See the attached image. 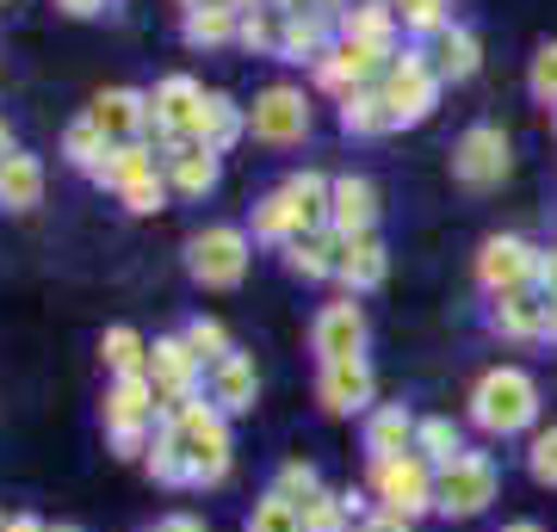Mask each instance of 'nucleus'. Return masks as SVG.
Returning a JSON list of instances; mask_svg holds the SVG:
<instances>
[{"label":"nucleus","instance_id":"0eeeda50","mask_svg":"<svg viewBox=\"0 0 557 532\" xmlns=\"http://www.w3.org/2000/svg\"><path fill=\"white\" fill-rule=\"evenodd\" d=\"M248 131L260 143H304L310 137V106H304L298 87H267L248 112Z\"/></svg>","mask_w":557,"mask_h":532},{"label":"nucleus","instance_id":"b1692460","mask_svg":"<svg viewBox=\"0 0 557 532\" xmlns=\"http://www.w3.org/2000/svg\"><path fill=\"white\" fill-rule=\"evenodd\" d=\"M278 193L292 198V211H298L304 230H317V223L329 218V198H335V186H329L322 174H292L285 186H278Z\"/></svg>","mask_w":557,"mask_h":532},{"label":"nucleus","instance_id":"aec40b11","mask_svg":"<svg viewBox=\"0 0 557 532\" xmlns=\"http://www.w3.org/2000/svg\"><path fill=\"white\" fill-rule=\"evenodd\" d=\"M149 403H156V391H149V378L131 372L112 384V396H106V421H112V434H137L143 421H149Z\"/></svg>","mask_w":557,"mask_h":532},{"label":"nucleus","instance_id":"3c124183","mask_svg":"<svg viewBox=\"0 0 557 532\" xmlns=\"http://www.w3.org/2000/svg\"><path fill=\"white\" fill-rule=\"evenodd\" d=\"M366 532H409V527H403V514H384V520H372Z\"/></svg>","mask_w":557,"mask_h":532},{"label":"nucleus","instance_id":"f8f14e48","mask_svg":"<svg viewBox=\"0 0 557 532\" xmlns=\"http://www.w3.org/2000/svg\"><path fill=\"white\" fill-rule=\"evenodd\" d=\"M329 50H335V20H322L317 7L278 20V57L285 62H322Z\"/></svg>","mask_w":557,"mask_h":532},{"label":"nucleus","instance_id":"f3484780","mask_svg":"<svg viewBox=\"0 0 557 532\" xmlns=\"http://www.w3.org/2000/svg\"><path fill=\"white\" fill-rule=\"evenodd\" d=\"M87 119L100 124L112 143H137V131L149 124V99L131 94V87H112V94L94 99V112H87Z\"/></svg>","mask_w":557,"mask_h":532},{"label":"nucleus","instance_id":"79ce46f5","mask_svg":"<svg viewBox=\"0 0 557 532\" xmlns=\"http://www.w3.org/2000/svg\"><path fill=\"white\" fill-rule=\"evenodd\" d=\"M304 532H341V502L335 495H310V502H304Z\"/></svg>","mask_w":557,"mask_h":532},{"label":"nucleus","instance_id":"f257e3e1","mask_svg":"<svg viewBox=\"0 0 557 532\" xmlns=\"http://www.w3.org/2000/svg\"><path fill=\"white\" fill-rule=\"evenodd\" d=\"M168 440L180 446L193 483H218V477L230 471V434H223V415H211L205 403H186V409L174 415Z\"/></svg>","mask_w":557,"mask_h":532},{"label":"nucleus","instance_id":"58836bf2","mask_svg":"<svg viewBox=\"0 0 557 532\" xmlns=\"http://www.w3.org/2000/svg\"><path fill=\"white\" fill-rule=\"evenodd\" d=\"M527 87H533V99L557 106V44H545V50L533 57V75H527Z\"/></svg>","mask_w":557,"mask_h":532},{"label":"nucleus","instance_id":"c85d7f7f","mask_svg":"<svg viewBox=\"0 0 557 532\" xmlns=\"http://www.w3.org/2000/svg\"><path fill=\"white\" fill-rule=\"evenodd\" d=\"M341 124H347L354 137H379V131H391V106H384V94L359 87V94H347V106H341Z\"/></svg>","mask_w":557,"mask_h":532},{"label":"nucleus","instance_id":"a211bd4d","mask_svg":"<svg viewBox=\"0 0 557 532\" xmlns=\"http://www.w3.org/2000/svg\"><path fill=\"white\" fill-rule=\"evenodd\" d=\"M428 62H434L440 81H471L483 62V44L478 32H465V25H446V32H434V50H428Z\"/></svg>","mask_w":557,"mask_h":532},{"label":"nucleus","instance_id":"2f4dec72","mask_svg":"<svg viewBox=\"0 0 557 532\" xmlns=\"http://www.w3.org/2000/svg\"><path fill=\"white\" fill-rule=\"evenodd\" d=\"M242 13L236 7H186V44H223L236 38Z\"/></svg>","mask_w":557,"mask_h":532},{"label":"nucleus","instance_id":"6e6552de","mask_svg":"<svg viewBox=\"0 0 557 532\" xmlns=\"http://www.w3.org/2000/svg\"><path fill=\"white\" fill-rule=\"evenodd\" d=\"M490 495H496V465H490V458H478V453H465L458 465H446L434 502L446 514H478Z\"/></svg>","mask_w":557,"mask_h":532},{"label":"nucleus","instance_id":"7c9ffc66","mask_svg":"<svg viewBox=\"0 0 557 532\" xmlns=\"http://www.w3.org/2000/svg\"><path fill=\"white\" fill-rule=\"evenodd\" d=\"M409 434H416V421H409L403 409H384V415H372V428H366V453L397 458L403 446H409Z\"/></svg>","mask_w":557,"mask_h":532},{"label":"nucleus","instance_id":"c03bdc74","mask_svg":"<svg viewBox=\"0 0 557 532\" xmlns=\"http://www.w3.org/2000/svg\"><path fill=\"white\" fill-rule=\"evenodd\" d=\"M533 477L557 490V428H552V434H539V440H533Z\"/></svg>","mask_w":557,"mask_h":532},{"label":"nucleus","instance_id":"4c0bfd02","mask_svg":"<svg viewBox=\"0 0 557 532\" xmlns=\"http://www.w3.org/2000/svg\"><path fill=\"white\" fill-rule=\"evenodd\" d=\"M397 20L409 25V32H446V0H397Z\"/></svg>","mask_w":557,"mask_h":532},{"label":"nucleus","instance_id":"4d7b16f0","mask_svg":"<svg viewBox=\"0 0 557 532\" xmlns=\"http://www.w3.org/2000/svg\"><path fill=\"white\" fill-rule=\"evenodd\" d=\"M13 156V137H7V124H0V161Z\"/></svg>","mask_w":557,"mask_h":532},{"label":"nucleus","instance_id":"49530a36","mask_svg":"<svg viewBox=\"0 0 557 532\" xmlns=\"http://www.w3.org/2000/svg\"><path fill=\"white\" fill-rule=\"evenodd\" d=\"M62 13H69V20H94V13H106V0H57Z\"/></svg>","mask_w":557,"mask_h":532},{"label":"nucleus","instance_id":"603ef678","mask_svg":"<svg viewBox=\"0 0 557 532\" xmlns=\"http://www.w3.org/2000/svg\"><path fill=\"white\" fill-rule=\"evenodd\" d=\"M545 335L557 341V297H545Z\"/></svg>","mask_w":557,"mask_h":532},{"label":"nucleus","instance_id":"6ab92c4d","mask_svg":"<svg viewBox=\"0 0 557 532\" xmlns=\"http://www.w3.org/2000/svg\"><path fill=\"white\" fill-rule=\"evenodd\" d=\"M44 198V168H38V156H13L0 161V211H32Z\"/></svg>","mask_w":557,"mask_h":532},{"label":"nucleus","instance_id":"864d4df0","mask_svg":"<svg viewBox=\"0 0 557 532\" xmlns=\"http://www.w3.org/2000/svg\"><path fill=\"white\" fill-rule=\"evenodd\" d=\"M161 532H205V527H199V520H168Z\"/></svg>","mask_w":557,"mask_h":532},{"label":"nucleus","instance_id":"4468645a","mask_svg":"<svg viewBox=\"0 0 557 532\" xmlns=\"http://www.w3.org/2000/svg\"><path fill=\"white\" fill-rule=\"evenodd\" d=\"M372 403V372L366 359H329L322 366V409L329 415H354Z\"/></svg>","mask_w":557,"mask_h":532},{"label":"nucleus","instance_id":"e433bc0d","mask_svg":"<svg viewBox=\"0 0 557 532\" xmlns=\"http://www.w3.org/2000/svg\"><path fill=\"white\" fill-rule=\"evenodd\" d=\"M106 366H112L119 378L143 372V341L131 335V329H112V335H106Z\"/></svg>","mask_w":557,"mask_h":532},{"label":"nucleus","instance_id":"2eb2a0df","mask_svg":"<svg viewBox=\"0 0 557 532\" xmlns=\"http://www.w3.org/2000/svg\"><path fill=\"white\" fill-rule=\"evenodd\" d=\"M359 347H366V316H359L354 304H329V310L317 316L322 366H329V359H359Z\"/></svg>","mask_w":557,"mask_h":532},{"label":"nucleus","instance_id":"09e8293b","mask_svg":"<svg viewBox=\"0 0 557 532\" xmlns=\"http://www.w3.org/2000/svg\"><path fill=\"white\" fill-rule=\"evenodd\" d=\"M310 7H317L322 20H335V25H341V13H347V0H310Z\"/></svg>","mask_w":557,"mask_h":532},{"label":"nucleus","instance_id":"cd10ccee","mask_svg":"<svg viewBox=\"0 0 557 532\" xmlns=\"http://www.w3.org/2000/svg\"><path fill=\"white\" fill-rule=\"evenodd\" d=\"M285 267L304 279H322V273H341V260H335V242L317 236V230H304V236H292V255H285Z\"/></svg>","mask_w":557,"mask_h":532},{"label":"nucleus","instance_id":"f03ea898","mask_svg":"<svg viewBox=\"0 0 557 532\" xmlns=\"http://www.w3.org/2000/svg\"><path fill=\"white\" fill-rule=\"evenodd\" d=\"M471 415H478V428H490V434H520V428L539 415L533 378L515 372V366L490 372V378L478 384V396H471Z\"/></svg>","mask_w":557,"mask_h":532},{"label":"nucleus","instance_id":"c756f323","mask_svg":"<svg viewBox=\"0 0 557 532\" xmlns=\"http://www.w3.org/2000/svg\"><path fill=\"white\" fill-rule=\"evenodd\" d=\"M496 329L502 335H545V304L527 292H508L496 304Z\"/></svg>","mask_w":557,"mask_h":532},{"label":"nucleus","instance_id":"423d86ee","mask_svg":"<svg viewBox=\"0 0 557 532\" xmlns=\"http://www.w3.org/2000/svg\"><path fill=\"white\" fill-rule=\"evenodd\" d=\"M453 174H458V186H471V193L496 186V180L508 174V137H502L496 124H471L453 149Z\"/></svg>","mask_w":557,"mask_h":532},{"label":"nucleus","instance_id":"bf43d9fd","mask_svg":"<svg viewBox=\"0 0 557 532\" xmlns=\"http://www.w3.org/2000/svg\"><path fill=\"white\" fill-rule=\"evenodd\" d=\"M62 532H75V527H62Z\"/></svg>","mask_w":557,"mask_h":532},{"label":"nucleus","instance_id":"412c9836","mask_svg":"<svg viewBox=\"0 0 557 532\" xmlns=\"http://www.w3.org/2000/svg\"><path fill=\"white\" fill-rule=\"evenodd\" d=\"M341 279L354 285V292H372L384 279V248L379 236H354V242H341Z\"/></svg>","mask_w":557,"mask_h":532},{"label":"nucleus","instance_id":"8fccbe9b","mask_svg":"<svg viewBox=\"0 0 557 532\" xmlns=\"http://www.w3.org/2000/svg\"><path fill=\"white\" fill-rule=\"evenodd\" d=\"M186 7H236V13H255V0H186Z\"/></svg>","mask_w":557,"mask_h":532},{"label":"nucleus","instance_id":"7ed1b4c3","mask_svg":"<svg viewBox=\"0 0 557 532\" xmlns=\"http://www.w3.org/2000/svg\"><path fill=\"white\" fill-rule=\"evenodd\" d=\"M384 106H391V124H421L428 112H434L440 99V75L434 62H428V50H403L397 62H391V75H384Z\"/></svg>","mask_w":557,"mask_h":532},{"label":"nucleus","instance_id":"4be33fe9","mask_svg":"<svg viewBox=\"0 0 557 532\" xmlns=\"http://www.w3.org/2000/svg\"><path fill=\"white\" fill-rule=\"evenodd\" d=\"M391 32H397V13H391L384 0H366V7H347V13H341V38H359V44L391 50Z\"/></svg>","mask_w":557,"mask_h":532},{"label":"nucleus","instance_id":"39448f33","mask_svg":"<svg viewBox=\"0 0 557 532\" xmlns=\"http://www.w3.org/2000/svg\"><path fill=\"white\" fill-rule=\"evenodd\" d=\"M186 267H193V279L199 285H242V273H248V242H242V230H205V236L186 242Z\"/></svg>","mask_w":557,"mask_h":532},{"label":"nucleus","instance_id":"9b49d317","mask_svg":"<svg viewBox=\"0 0 557 532\" xmlns=\"http://www.w3.org/2000/svg\"><path fill=\"white\" fill-rule=\"evenodd\" d=\"M329 223H335L341 242L354 236H372V223H379V186L372 180H335V198H329Z\"/></svg>","mask_w":557,"mask_h":532},{"label":"nucleus","instance_id":"6e6d98bb","mask_svg":"<svg viewBox=\"0 0 557 532\" xmlns=\"http://www.w3.org/2000/svg\"><path fill=\"white\" fill-rule=\"evenodd\" d=\"M0 532H44L38 520H13V527H0Z\"/></svg>","mask_w":557,"mask_h":532},{"label":"nucleus","instance_id":"13d9d810","mask_svg":"<svg viewBox=\"0 0 557 532\" xmlns=\"http://www.w3.org/2000/svg\"><path fill=\"white\" fill-rule=\"evenodd\" d=\"M515 532H539V527H515Z\"/></svg>","mask_w":557,"mask_h":532},{"label":"nucleus","instance_id":"dca6fc26","mask_svg":"<svg viewBox=\"0 0 557 532\" xmlns=\"http://www.w3.org/2000/svg\"><path fill=\"white\" fill-rule=\"evenodd\" d=\"M168 180L180 198H205L218 186V149L205 143H168Z\"/></svg>","mask_w":557,"mask_h":532},{"label":"nucleus","instance_id":"5701e85b","mask_svg":"<svg viewBox=\"0 0 557 532\" xmlns=\"http://www.w3.org/2000/svg\"><path fill=\"white\" fill-rule=\"evenodd\" d=\"M149 174H156V156H149L143 143H112V156L100 161V174H94V180L124 193V186H137V180H149Z\"/></svg>","mask_w":557,"mask_h":532},{"label":"nucleus","instance_id":"c9c22d12","mask_svg":"<svg viewBox=\"0 0 557 532\" xmlns=\"http://www.w3.org/2000/svg\"><path fill=\"white\" fill-rule=\"evenodd\" d=\"M416 440H421V453L434 458V465H458V458H465V446H458V428H453V421H421Z\"/></svg>","mask_w":557,"mask_h":532},{"label":"nucleus","instance_id":"ea45409f","mask_svg":"<svg viewBox=\"0 0 557 532\" xmlns=\"http://www.w3.org/2000/svg\"><path fill=\"white\" fill-rule=\"evenodd\" d=\"M236 38L248 44V50H278V25H273V20H267V13L255 7V13H242Z\"/></svg>","mask_w":557,"mask_h":532},{"label":"nucleus","instance_id":"a18cd8bd","mask_svg":"<svg viewBox=\"0 0 557 532\" xmlns=\"http://www.w3.org/2000/svg\"><path fill=\"white\" fill-rule=\"evenodd\" d=\"M278 495H285V502H292V495H317V471H310V465H285Z\"/></svg>","mask_w":557,"mask_h":532},{"label":"nucleus","instance_id":"de8ad7c7","mask_svg":"<svg viewBox=\"0 0 557 532\" xmlns=\"http://www.w3.org/2000/svg\"><path fill=\"white\" fill-rule=\"evenodd\" d=\"M539 279H545V297H557V248L539 260Z\"/></svg>","mask_w":557,"mask_h":532},{"label":"nucleus","instance_id":"5fc2aeb1","mask_svg":"<svg viewBox=\"0 0 557 532\" xmlns=\"http://www.w3.org/2000/svg\"><path fill=\"white\" fill-rule=\"evenodd\" d=\"M273 7H285V13H310V0H273Z\"/></svg>","mask_w":557,"mask_h":532},{"label":"nucleus","instance_id":"473e14b6","mask_svg":"<svg viewBox=\"0 0 557 532\" xmlns=\"http://www.w3.org/2000/svg\"><path fill=\"white\" fill-rule=\"evenodd\" d=\"M193 366H199V354L186 347V341H156V384L168 396L186 391V378H193Z\"/></svg>","mask_w":557,"mask_h":532},{"label":"nucleus","instance_id":"1a4fd4ad","mask_svg":"<svg viewBox=\"0 0 557 532\" xmlns=\"http://www.w3.org/2000/svg\"><path fill=\"white\" fill-rule=\"evenodd\" d=\"M539 273V260H533V248L520 236H496V242H483V255H478V279L490 285L496 297H508V292H520L527 279Z\"/></svg>","mask_w":557,"mask_h":532},{"label":"nucleus","instance_id":"a878e982","mask_svg":"<svg viewBox=\"0 0 557 532\" xmlns=\"http://www.w3.org/2000/svg\"><path fill=\"white\" fill-rule=\"evenodd\" d=\"M62 156L75 161V168H87V174H100V161L112 156V137H106L94 119H75L62 131Z\"/></svg>","mask_w":557,"mask_h":532},{"label":"nucleus","instance_id":"393cba45","mask_svg":"<svg viewBox=\"0 0 557 532\" xmlns=\"http://www.w3.org/2000/svg\"><path fill=\"white\" fill-rule=\"evenodd\" d=\"M242 131H248V119L236 112V99H230V94H211V99H205V124H199V143H205V149H218V156H223V149L242 137Z\"/></svg>","mask_w":557,"mask_h":532},{"label":"nucleus","instance_id":"ddd939ff","mask_svg":"<svg viewBox=\"0 0 557 532\" xmlns=\"http://www.w3.org/2000/svg\"><path fill=\"white\" fill-rule=\"evenodd\" d=\"M372 483H379V495L391 502V514L428 508V471H421L416 458H379V465H372Z\"/></svg>","mask_w":557,"mask_h":532},{"label":"nucleus","instance_id":"72a5a7b5","mask_svg":"<svg viewBox=\"0 0 557 532\" xmlns=\"http://www.w3.org/2000/svg\"><path fill=\"white\" fill-rule=\"evenodd\" d=\"M292 230L304 236V223H298V211H292V198H285V193L260 198V211H255V236H260V242H285Z\"/></svg>","mask_w":557,"mask_h":532},{"label":"nucleus","instance_id":"20e7f679","mask_svg":"<svg viewBox=\"0 0 557 532\" xmlns=\"http://www.w3.org/2000/svg\"><path fill=\"white\" fill-rule=\"evenodd\" d=\"M205 87L193 75H168L149 94V124H156L168 143H199V124H205Z\"/></svg>","mask_w":557,"mask_h":532},{"label":"nucleus","instance_id":"37998d69","mask_svg":"<svg viewBox=\"0 0 557 532\" xmlns=\"http://www.w3.org/2000/svg\"><path fill=\"white\" fill-rule=\"evenodd\" d=\"M161 198H168V186H161V174L137 180V186H124V205H131L137 218H149V211H161Z\"/></svg>","mask_w":557,"mask_h":532},{"label":"nucleus","instance_id":"f704fd0d","mask_svg":"<svg viewBox=\"0 0 557 532\" xmlns=\"http://www.w3.org/2000/svg\"><path fill=\"white\" fill-rule=\"evenodd\" d=\"M248 532H304V508L298 502H285V495H267L248 520Z\"/></svg>","mask_w":557,"mask_h":532},{"label":"nucleus","instance_id":"9d476101","mask_svg":"<svg viewBox=\"0 0 557 532\" xmlns=\"http://www.w3.org/2000/svg\"><path fill=\"white\" fill-rule=\"evenodd\" d=\"M391 57V50H379V44H359V38H341L329 57L317 62V81L322 87H335V94H359L366 81L379 75V62Z\"/></svg>","mask_w":557,"mask_h":532},{"label":"nucleus","instance_id":"a19ab883","mask_svg":"<svg viewBox=\"0 0 557 532\" xmlns=\"http://www.w3.org/2000/svg\"><path fill=\"white\" fill-rule=\"evenodd\" d=\"M186 347L199 359H230V341H223L218 322H193V329H186Z\"/></svg>","mask_w":557,"mask_h":532},{"label":"nucleus","instance_id":"bb28decb","mask_svg":"<svg viewBox=\"0 0 557 532\" xmlns=\"http://www.w3.org/2000/svg\"><path fill=\"white\" fill-rule=\"evenodd\" d=\"M218 409H230V415L255 409V366L242 354L218 359Z\"/></svg>","mask_w":557,"mask_h":532}]
</instances>
